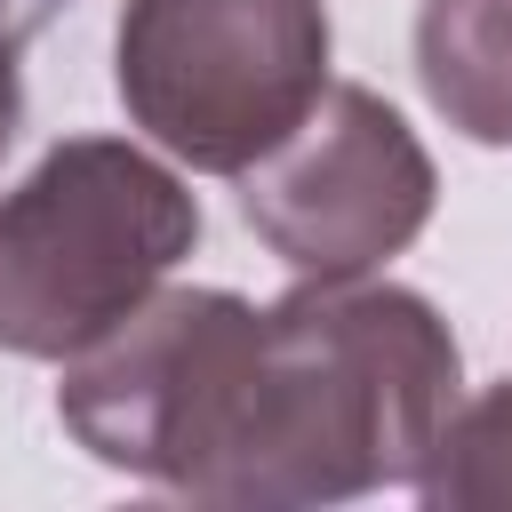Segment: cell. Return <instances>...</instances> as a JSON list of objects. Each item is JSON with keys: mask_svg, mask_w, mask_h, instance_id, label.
Returning a JSON list of instances; mask_svg holds the SVG:
<instances>
[{"mask_svg": "<svg viewBox=\"0 0 512 512\" xmlns=\"http://www.w3.org/2000/svg\"><path fill=\"white\" fill-rule=\"evenodd\" d=\"M56 408L96 464L176 496L344 504L424 472L456 416V344L408 288L312 280L264 312L176 288L72 352Z\"/></svg>", "mask_w": 512, "mask_h": 512, "instance_id": "obj_1", "label": "cell"}, {"mask_svg": "<svg viewBox=\"0 0 512 512\" xmlns=\"http://www.w3.org/2000/svg\"><path fill=\"white\" fill-rule=\"evenodd\" d=\"M200 240L192 192L112 136L56 144L16 192H0V344L24 360H72L120 328Z\"/></svg>", "mask_w": 512, "mask_h": 512, "instance_id": "obj_2", "label": "cell"}, {"mask_svg": "<svg viewBox=\"0 0 512 512\" xmlns=\"http://www.w3.org/2000/svg\"><path fill=\"white\" fill-rule=\"evenodd\" d=\"M328 88L320 0H128L120 104L184 168L240 176Z\"/></svg>", "mask_w": 512, "mask_h": 512, "instance_id": "obj_3", "label": "cell"}, {"mask_svg": "<svg viewBox=\"0 0 512 512\" xmlns=\"http://www.w3.org/2000/svg\"><path fill=\"white\" fill-rule=\"evenodd\" d=\"M240 216L304 280H368L424 232L432 160L384 96L320 88V104L240 168Z\"/></svg>", "mask_w": 512, "mask_h": 512, "instance_id": "obj_4", "label": "cell"}, {"mask_svg": "<svg viewBox=\"0 0 512 512\" xmlns=\"http://www.w3.org/2000/svg\"><path fill=\"white\" fill-rule=\"evenodd\" d=\"M424 96L472 144H512V0H424Z\"/></svg>", "mask_w": 512, "mask_h": 512, "instance_id": "obj_5", "label": "cell"}, {"mask_svg": "<svg viewBox=\"0 0 512 512\" xmlns=\"http://www.w3.org/2000/svg\"><path fill=\"white\" fill-rule=\"evenodd\" d=\"M424 504H456V512H504L512 504V384H496L488 400H472L464 416L440 424L424 472H416Z\"/></svg>", "mask_w": 512, "mask_h": 512, "instance_id": "obj_6", "label": "cell"}, {"mask_svg": "<svg viewBox=\"0 0 512 512\" xmlns=\"http://www.w3.org/2000/svg\"><path fill=\"white\" fill-rule=\"evenodd\" d=\"M64 0H0V48H16V40H32L48 16H56Z\"/></svg>", "mask_w": 512, "mask_h": 512, "instance_id": "obj_7", "label": "cell"}, {"mask_svg": "<svg viewBox=\"0 0 512 512\" xmlns=\"http://www.w3.org/2000/svg\"><path fill=\"white\" fill-rule=\"evenodd\" d=\"M16 112H24V96H16V48H0V152L16 144Z\"/></svg>", "mask_w": 512, "mask_h": 512, "instance_id": "obj_8", "label": "cell"}]
</instances>
